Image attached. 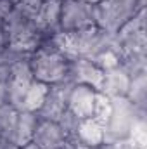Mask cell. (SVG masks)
Listing matches in <instances>:
<instances>
[{
	"instance_id": "6da1fadb",
	"label": "cell",
	"mask_w": 147,
	"mask_h": 149,
	"mask_svg": "<svg viewBox=\"0 0 147 149\" xmlns=\"http://www.w3.org/2000/svg\"><path fill=\"white\" fill-rule=\"evenodd\" d=\"M57 24L62 33H76L85 28L95 26L94 5L81 0H59Z\"/></svg>"
},
{
	"instance_id": "7a4b0ae2",
	"label": "cell",
	"mask_w": 147,
	"mask_h": 149,
	"mask_svg": "<svg viewBox=\"0 0 147 149\" xmlns=\"http://www.w3.org/2000/svg\"><path fill=\"white\" fill-rule=\"evenodd\" d=\"M69 137L62 130V127L55 120H47V118H38L31 142H35L42 149H61L68 144Z\"/></svg>"
},
{
	"instance_id": "3957f363",
	"label": "cell",
	"mask_w": 147,
	"mask_h": 149,
	"mask_svg": "<svg viewBox=\"0 0 147 149\" xmlns=\"http://www.w3.org/2000/svg\"><path fill=\"white\" fill-rule=\"evenodd\" d=\"M7 47H9V35H7V31L3 30V26L0 24V54H2Z\"/></svg>"
},
{
	"instance_id": "277c9868",
	"label": "cell",
	"mask_w": 147,
	"mask_h": 149,
	"mask_svg": "<svg viewBox=\"0 0 147 149\" xmlns=\"http://www.w3.org/2000/svg\"><path fill=\"white\" fill-rule=\"evenodd\" d=\"M0 149H19V146H16V144H3Z\"/></svg>"
}]
</instances>
